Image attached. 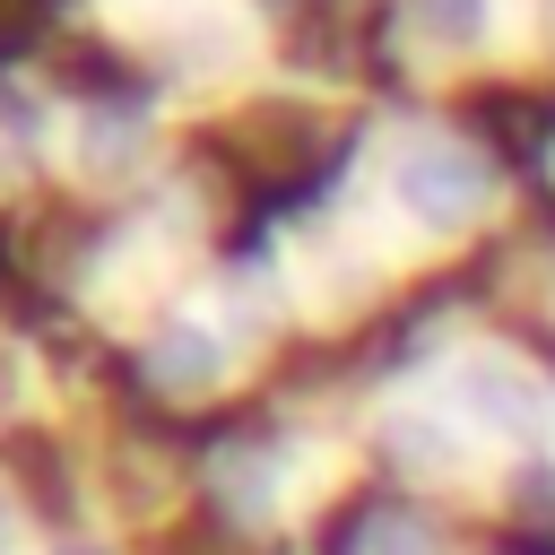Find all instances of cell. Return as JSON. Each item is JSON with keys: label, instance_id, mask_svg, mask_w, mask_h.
<instances>
[{"label": "cell", "instance_id": "1", "mask_svg": "<svg viewBox=\"0 0 555 555\" xmlns=\"http://www.w3.org/2000/svg\"><path fill=\"white\" fill-rule=\"evenodd\" d=\"M399 199L425 217V225H460L477 199H486V165L468 147H416L399 165Z\"/></svg>", "mask_w": 555, "mask_h": 555}, {"label": "cell", "instance_id": "2", "mask_svg": "<svg viewBox=\"0 0 555 555\" xmlns=\"http://www.w3.org/2000/svg\"><path fill=\"white\" fill-rule=\"evenodd\" d=\"M460 399H468L494 434H538V390H529L512 364H468V373H460Z\"/></svg>", "mask_w": 555, "mask_h": 555}, {"label": "cell", "instance_id": "3", "mask_svg": "<svg viewBox=\"0 0 555 555\" xmlns=\"http://www.w3.org/2000/svg\"><path fill=\"white\" fill-rule=\"evenodd\" d=\"M165 373H173V382H199V373H217V338H199V330H173V338H165Z\"/></svg>", "mask_w": 555, "mask_h": 555}]
</instances>
